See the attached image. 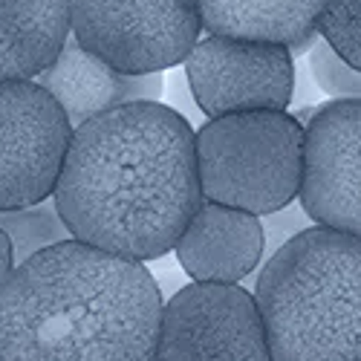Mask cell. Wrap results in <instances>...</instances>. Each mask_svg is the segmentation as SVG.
<instances>
[{
	"instance_id": "cell-9",
	"label": "cell",
	"mask_w": 361,
	"mask_h": 361,
	"mask_svg": "<svg viewBox=\"0 0 361 361\" xmlns=\"http://www.w3.org/2000/svg\"><path fill=\"white\" fill-rule=\"evenodd\" d=\"M298 197L318 226L361 237V99L312 110Z\"/></svg>"
},
{
	"instance_id": "cell-4",
	"label": "cell",
	"mask_w": 361,
	"mask_h": 361,
	"mask_svg": "<svg viewBox=\"0 0 361 361\" xmlns=\"http://www.w3.org/2000/svg\"><path fill=\"white\" fill-rule=\"evenodd\" d=\"M307 128L286 110H246L208 118L197 130L202 200L266 217L289 205L304 176Z\"/></svg>"
},
{
	"instance_id": "cell-5",
	"label": "cell",
	"mask_w": 361,
	"mask_h": 361,
	"mask_svg": "<svg viewBox=\"0 0 361 361\" xmlns=\"http://www.w3.org/2000/svg\"><path fill=\"white\" fill-rule=\"evenodd\" d=\"M200 29V0H70L73 38L128 75L183 64Z\"/></svg>"
},
{
	"instance_id": "cell-7",
	"label": "cell",
	"mask_w": 361,
	"mask_h": 361,
	"mask_svg": "<svg viewBox=\"0 0 361 361\" xmlns=\"http://www.w3.org/2000/svg\"><path fill=\"white\" fill-rule=\"evenodd\" d=\"M157 361H272L252 292L194 281L162 307Z\"/></svg>"
},
{
	"instance_id": "cell-12",
	"label": "cell",
	"mask_w": 361,
	"mask_h": 361,
	"mask_svg": "<svg viewBox=\"0 0 361 361\" xmlns=\"http://www.w3.org/2000/svg\"><path fill=\"white\" fill-rule=\"evenodd\" d=\"M324 0H200L202 26L212 35L283 44L307 52L318 38Z\"/></svg>"
},
{
	"instance_id": "cell-15",
	"label": "cell",
	"mask_w": 361,
	"mask_h": 361,
	"mask_svg": "<svg viewBox=\"0 0 361 361\" xmlns=\"http://www.w3.org/2000/svg\"><path fill=\"white\" fill-rule=\"evenodd\" d=\"M318 35L344 64L361 73V0H324Z\"/></svg>"
},
{
	"instance_id": "cell-1",
	"label": "cell",
	"mask_w": 361,
	"mask_h": 361,
	"mask_svg": "<svg viewBox=\"0 0 361 361\" xmlns=\"http://www.w3.org/2000/svg\"><path fill=\"white\" fill-rule=\"evenodd\" d=\"M194 136L159 102L75 128L52 194L70 237L139 263L168 255L202 205Z\"/></svg>"
},
{
	"instance_id": "cell-6",
	"label": "cell",
	"mask_w": 361,
	"mask_h": 361,
	"mask_svg": "<svg viewBox=\"0 0 361 361\" xmlns=\"http://www.w3.org/2000/svg\"><path fill=\"white\" fill-rule=\"evenodd\" d=\"M73 125L38 81H0V212L55 194Z\"/></svg>"
},
{
	"instance_id": "cell-10",
	"label": "cell",
	"mask_w": 361,
	"mask_h": 361,
	"mask_svg": "<svg viewBox=\"0 0 361 361\" xmlns=\"http://www.w3.org/2000/svg\"><path fill=\"white\" fill-rule=\"evenodd\" d=\"M173 252L188 278L202 283H237L266 252L263 223L243 208L202 200Z\"/></svg>"
},
{
	"instance_id": "cell-14",
	"label": "cell",
	"mask_w": 361,
	"mask_h": 361,
	"mask_svg": "<svg viewBox=\"0 0 361 361\" xmlns=\"http://www.w3.org/2000/svg\"><path fill=\"white\" fill-rule=\"evenodd\" d=\"M0 231H6L15 249V263H23L47 246L70 240V231L55 208V200H44L38 205L0 212Z\"/></svg>"
},
{
	"instance_id": "cell-13",
	"label": "cell",
	"mask_w": 361,
	"mask_h": 361,
	"mask_svg": "<svg viewBox=\"0 0 361 361\" xmlns=\"http://www.w3.org/2000/svg\"><path fill=\"white\" fill-rule=\"evenodd\" d=\"M70 38V0H0V81L41 75Z\"/></svg>"
},
{
	"instance_id": "cell-2",
	"label": "cell",
	"mask_w": 361,
	"mask_h": 361,
	"mask_svg": "<svg viewBox=\"0 0 361 361\" xmlns=\"http://www.w3.org/2000/svg\"><path fill=\"white\" fill-rule=\"evenodd\" d=\"M162 307L139 260L61 240L0 283V361H157Z\"/></svg>"
},
{
	"instance_id": "cell-16",
	"label": "cell",
	"mask_w": 361,
	"mask_h": 361,
	"mask_svg": "<svg viewBox=\"0 0 361 361\" xmlns=\"http://www.w3.org/2000/svg\"><path fill=\"white\" fill-rule=\"evenodd\" d=\"M310 67L315 84L333 99H361V73L344 64L341 58L329 49L326 41H318L310 52Z\"/></svg>"
},
{
	"instance_id": "cell-17",
	"label": "cell",
	"mask_w": 361,
	"mask_h": 361,
	"mask_svg": "<svg viewBox=\"0 0 361 361\" xmlns=\"http://www.w3.org/2000/svg\"><path fill=\"white\" fill-rule=\"evenodd\" d=\"M260 223H263V234H266V249H269V255H275L286 243V240H292L298 231L310 228L307 226L310 223V214L304 212V205L295 208L289 202V205L278 208V212L266 214V220H260Z\"/></svg>"
},
{
	"instance_id": "cell-3",
	"label": "cell",
	"mask_w": 361,
	"mask_h": 361,
	"mask_svg": "<svg viewBox=\"0 0 361 361\" xmlns=\"http://www.w3.org/2000/svg\"><path fill=\"white\" fill-rule=\"evenodd\" d=\"M255 300L272 361H361V237L298 231L269 255Z\"/></svg>"
},
{
	"instance_id": "cell-11",
	"label": "cell",
	"mask_w": 361,
	"mask_h": 361,
	"mask_svg": "<svg viewBox=\"0 0 361 361\" xmlns=\"http://www.w3.org/2000/svg\"><path fill=\"white\" fill-rule=\"evenodd\" d=\"M38 84L64 107L73 128H81L113 107L133 102H159L162 73L128 75L113 70L99 55L84 49L75 38H67L55 61L38 75Z\"/></svg>"
},
{
	"instance_id": "cell-8",
	"label": "cell",
	"mask_w": 361,
	"mask_h": 361,
	"mask_svg": "<svg viewBox=\"0 0 361 361\" xmlns=\"http://www.w3.org/2000/svg\"><path fill=\"white\" fill-rule=\"evenodd\" d=\"M191 93L205 116L286 110L295 90L292 49L283 44L208 35L185 58Z\"/></svg>"
},
{
	"instance_id": "cell-18",
	"label": "cell",
	"mask_w": 361,
	"mask_h": 361,
	"mask_svg": "<svg viewBox=\"0 0 361 361\" xmlns=\"http://www.w3.org/2000/svg\"><path fill=\"white\" fill-rule=\"evenodd\" d=\"M15 269V249L6 231H0V283L9 278V272Z\"/></svg>"
}]
</instances>
